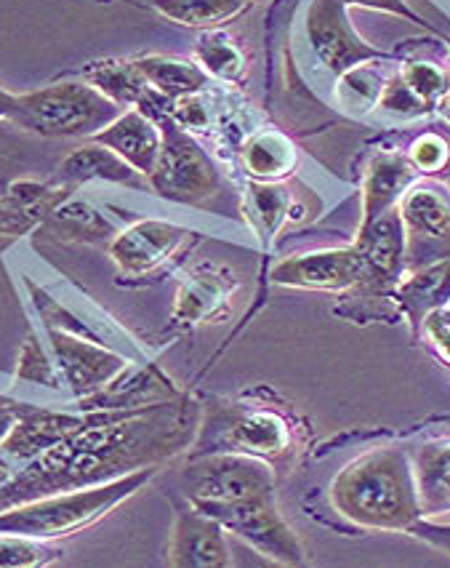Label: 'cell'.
Returning <instances> with one entry per match:
<instances>
[{"label":"cell","mask_w":450,"mask_h":568,"mask_svg":"<svg viewBox=\"0 0 450 568\" xmlns=\"http://www.w3.org/2000/svg\"><path fill=\"white\" fill-rule=\"evenodd\" d=\"M59 374L54 368V363L49 361V355H45V349L41 347V342L35 339V336H30L28 342H24L22 347V355H19V366H17V379L22 382H35V385H43V387H62L59 385Z\"/></svg>","instance_id":"cell-32"},{"label":"cell","mask_w":450,"mask_h":568,"mask_svg":"<svg viewBox=\"0 0 450 568\" xmlns=\"http://www.w3.org/2000/svg\"><path fill=\"white\" fill-rule=\"evenodd\" d=\"M155 475V467H144L110 484L75 488V491L51 494V497L24 501L0 513V534H22L32 539H57L81 531L108 515L131 494H136Z\"/></svg>","instance_id":"cell-3"},{"label":"cell","mask_w":450,"mask_h":568,"mask_svg":"<svg viewBox=\"0 0 450 568\" xmlns=\"http://www.w3.org/2000/svg\"><path fill=\"white\" fill-rule=\"evenodd\" d=\"M121 115V104L89 83H57L19 97L14 123L38 136H96Z\"/></svg>","instance_id":"cell-4"},{"label":"cell","mask_w":450,"mask_h":568,"mask_svg":"<svg viewBox=\"0 0 450 568\" xmlns=\"http://www.w3.org/2000/svg\"><path fill=\"white\" fill-rule=\"evenodd\" d=\"M450 296V260L423 264L416 275L400 286V300L408 307L410 318L419 321L442 305Z\"/></svg>","instance_id":"cell-22"},{"label":"cell","mask_w":450,"mask_h":568,"mask_svg":"<svg viewBox=\"0 0 450 568\" xmlns=\"http://www.w3.org/2000/svg\"><path fill=\"white\" fill-rule=\"evenodd\" d=\"M235 292V281L216 267H205L192 273L184 281L182 292L176 296L174 318L182 323H203L224 305Z\"/></svg>","instance_id":"cell-18"},{"label":"cell","mask_w":450,"mask_h":568,"mask_svg":"<svg viewBox=\"0 0 450 568\" xmlns=\"http://www.w3.org/2000/svg\"><path fill=\"white\" fill-rule=\"evenodd\" d=\"M64 195H68V184L54 187V184H43L38 180H14L3 193L6 203L19 214L30 216L32 222L49 216L64 201Z\"/></svg>","instance_id":"cell-29"},{"label":"cell","mask_w":450,"mask_h":568,"mask_svg":"<svg viewBox=\"0 0 450 568\" xmlns=\"http://www.w3.org/2000/svg\"><path fill=\"white\" fill-rule=\"evenodd\" d=\"M336 507L370 528H410L419 518V494L402 452L387 448L352 462L334 484Z\"/></svg>","instance_id":"cell-2"},{"label":"cell","mask_w":450,"mask_h":568,"mask_svg":"<svg viewBox=\"0 0 450 568\" xmlns=\"http://www.w3.org/2000/svg\"><path fill=\"white\" fill-rule=\"evenodd\" d=\"M57 555V550L41 545V539L22 537V534H0V568L45 566Z\"/></svg>","instance_id":"cell-30"},{"label":"cell","mask_w":450,"mask_h":568,"mask_svg":"<svg viewBox=\"0 0 450 568\" xmlns=\"http://www.w3.org/2000/svg\"><path fill=\"white\" fill-rule=\"evenodd\" d=\"M243 6L246 0H155L163 17L187 28H214L241 14Z\"/></svg>","instance_id":"cell-25"},{"label":"cell","mask_w":450,"mask_h":568,"mask_svg":"<svg viewBox=\"0 0 450 568\" xmlns=\"http://www.w3.org/2000/svg\"><path fill=\"white\" fill-rule=\"evenodd\" d=\"M49 216H51L49 227L54 230L59 237H64V241L102 243L117 235L115 227H112V222L104 220L94 206H89V203H81V201L59 203Z\"/></svg>","instance_id":"cell-23"},{"label":"cell","mask_w":450,"mask_h":568,"mask_svg":"<svg viewBox=\"0 0 450 568\" xmlns=\"http://www.w3.org/2000/svg\"><path fill=\"white\" fill-rule=\"evenodd\" d=\"M402 83L421 99L423 104L432 102L434 97H440L446 91V78L440 70H434L432 64H408L402 72Z\"/></svg>","instance_id":"cell-34"},{"label":"cell","mask_w":450,"mask_h":568,"mask_svg":"<svg viewBox=\"0 0 450 568\" xmlns=\"http://www.w3.org/2000/svg\"><path fill=\"white\" fill-rule=\"evenodd\" d=\"M423 328H427L429 342L437 347V353L450 363V313L448 310L437 307L423 318Z\"/></svg>","instance_id":"cell-37"},{"label":"cell","mask_w":450,"mask_h":568,"mask_svg":"<svg viewBox=\"0 0 450 568\" xmlns=\"http://www.w3.org/2000/svg\"><path fill=\"white\" fill-rule=\"evenodd\" d=\"M139 72L144 75L152 89L165 99H182L190 94H197L205 83H208V75L197 68V64L182 62V59H165V57H147L134 62Z\"/></svg>","instance_id":"cell-21"},{"label":"cell","mask_w":450,"mask_h":568,"mask_svg":"<svg viewBox=\"0 0 450 568\" xmlns=\"http://www.w3.org/2000/svg\"><path fill=\"white\" fill-rule=\"evenodd\" d=\"M99 144L110 148L112 153L123 158L129 166H134L139 174L150 176L155 171L157 155H161L163 134L150 115L142 110H129L112 121L108 129L94 136Z\"/></svg>","instance_id":"cell-15"},{"label":"cell","mask_w":450,"mask_h":568,"mask_svg":"<svg viewBox=\"0 0 450 568\" xmlns=\"http://www.w3.org/2000/svg\"><path fill=\"white\" fill-rule=\"evenodd\" d=\"M187 235V230L176 227V224L147 220L112 237L110 254L123 273L142 275L168 260Z\"/></svg>","instance_id":"cell-13"},{"label":"cell","mask_w":450,"mask_h":568,"mask_svg":"<svg viewBox=\"0 0 450 568\" xmlns=\"http://www.w3.org/2000/svg\"><path fill=\"white\" fill-rule=\"evenodd\" d=\"M344 6H368V9H379V11H389V14H397V17H406L410 22H419L421 19L413 14V11L408 9L402 0H341Z\"/></svg>","instance_id":"cell-42"},{"label":"cell","mask_w":450,"mask_h":568,"mask_svg":"<svg viewBox=\"0 0 450 568\" xmlns=\"http://www.w3.org/2000/svg\"><path fill=\"white\" fill-rule=\"evenodd\" d=\"M11 478H14V473H11V465H9V459H6L3 454H0V488H3L6 484H9Z\"/></svg>","instance_id":"cell-45"},{"label":"cell","mask_w":450,"mask_h":568,"mask_svg":"<svg viewBox=\"0 0 450 568\" xmlns=\"http://www.w3.org/2000/svg\"><path fill=\"white\" fill-rule=\"evenodd\" d=\"M413 166L421 169V171H440L442 166L448 163V142L446 139L434 136V134H427L421 136L419 142L413 144Z\"/></svg>","instance_id":"cell-35"},{"label":"cell","mask_w":450,"mask_h":568,"mask_svg":"<svg viewBox=\"0 0 450 568\" xmlns=\"http://www.w3.org/2000/svg\"><path fill=\"white\" fill-rule=\"evenodd\" d=\"M448 121H450V115H448Z\"/></svg>","instance_id":"cell-46"},{"label":"cell","mask_w":450,"mask_h":568,"mask_svg":"<svg viewBox=\"0 0 450 568\" xmlns=\"http://www.w3.org/2000/svg\"><path fill=\"white\" fill-rule=\"evenodd\" d=\"M49 345L57 358L59 374L64 376L68 387L81 400L108 387L125 368L121 355L112 353L99 339H89V336L49 328Z\"/></svg>","instance_id":"cell-9"},{"label":"cell","mask_w":450,"mask_h":568,"mask_svg":"<svg viewBox=\"0 0 450 568\" xmlns=\"http://www.w3.org/2000/svg\"><path fill=\"white\" fill-rule=\"evenodd\" d=\"M168 564L178 568H222L229 566V550L222 524L205 513H178L171 534Z\"/></svg>","instance_id":"cell-14"},{"label":"cell","mask_w":450,"mask_h":568,"mask_svg":"<svg viewBox=\"0 0 450 568\" xmlns=\"http://www.w3.org/2000/svg\"><path fill=\"white\" fill-rule=\"evenodd\" d=\"M174 118H176V123H182V129H203V125L208 123V112H205L203 102L197 99V94L176 99Z\"/></svg>","instance_id":"cell-39"},{"label":"cell","mask_w":450,"mask_h":568,"mask_svg":"<svg viewBox=\"0 0 450 568\" xmlns=\"http://www.w3.org/2000/svg\"><path fill=\"white\" fill-rule=\"evenodd\" d=\"M410 531H413L419 539L429 541V545H434V547H440V550L450 552V526L413 524V526H410Z\"/></svg>","instance_id":"cell-41"},{"label":"cell","mask_w":450,"mask_h":568,"mask_svg":"<svg viewBox=\"0 0 450 568\" xmlns=\"http://www.w3.org/2000/svg\"><path fill=\"white\" fill-rule=\"evenodd\" d=\"M176 398V389L163 379L155 368H136L123 372L102 387L99 393L81 400L83 412H125V408H147Z\"/></svg>","instance_id":"cell-16"},{"label":"cell","mask_w":450,"mask_h":568,"mask_svg":"<svg viewBox=\"0 0 450 568\" xmlns=\"http://www.w3.org/2000/svg\"><path fill=\"white\" fill-rule=\"evenodd\" d=\"M246 166L254 176L262 180H277L286 176L290 169L296 166V150L286 136L277 131H264V134L254 136L243 150Z\"/></svg>","instance_id":"cell-24"},{"label":"cell","mask_w":450,"mask_h":568,"mask_svg":"<svg viewBox=\"0 0 450 568\" xmlns=\"http://www.w3.org/2000/svg\"><path fill=\"white\" fill-rule=\"evenodd\" d=\"M24 403H14V400H6L0 398V444L9 438L14 425L19 422V414H22Z\"/></svg>","instance_id":"cell-43"},{"label":"cell","mask_w":450,"mask_h":568,"mask_svg":"<svg viewBox=\"0 0 450 568\" xmlns=\"http://www.w3.org/2000/svg\"><path fill=\"white\" fill-rule=\"evenodd\" d=\"M419 491L427 510L450 507V446H429L419 457Z\"/></svg>","instance_id":"cell-27"},{"label":"cell","mask_w":450,"mask_h":568,"mask_svg":"<svg viewBox=\"0 0 450 568\" xmlns=\"http://www.w3.org/2000/svg\"><path fill=\"white\" fill-rule=\"evenodd\" d=\"M381 104L387 110H395V112H408V115H413V112H421L427 104L421 102L419 97L413 94V91L408 89L406 83H402V78L397 83L389 85L387 91H383L381 97Z\"/></svg>","instance_id":"cell-38"},{"label":"cell","mask_w":450,"mask_h":568,"mask_svg":"<svg viewBox=\"0 0 450 568\" xmlns=\"http://www.w3.org/2000/svg\"><path fill=\"white\" fill-rule=\"evenodd\" d=\"M344 9L347 6L341 0H315L307 19L309 41H313L323 64H328L334 72H347L366 59L379 57L355 36L347 17H344Z\"/></svg>","instance_id":"cell-10"},{"label":"cell","mask_w":450,"mask_h":568,"mask_svg":"<svg viewBox=\"0 0 450 568\" xmlns=\"http://www.w3.org/2000/svg\"><path fill=\"white\" fill-rule=\"evenodd\" d=\"M406 254L416 267L450 260V201L437 187L408 190L400 211Z\"/></svg>","instance_id":"cell-8"},{"label":"cell","mask_w":450,"mask_h":568,"mask_svg":"<svg viewBox=\"0 0 450 568\" xmlns=\"http://www.w3.org/2000/svg\"><path fill=\"white\" fill-rule=\"evenodd\" d=\"M273 470L264 462L250 457H214L197 462L187 473V494L195 505L273 497Z\"/></svg>","instance_id":"cell-7"},{"label":"cell","mask_w":450,"mask_h":568,"mask_svg":"<svg viewBox=\"0 0 450 568\" xmlns=\"http://www.w3.org/2000/svg\"><path fill=\"white\" fill-rule=\"evenodd\" d=\"M30 216L19 214V211H14L6 203V197L0 195V235H22L28 233V230L32 227Z\"/></svg>","instance_id":"cell-40"},{"label":"cell","mask_w":450,"mask_h":568,"mask_svg":"<svg viewBox=\"0 0 450 568\" xmlns=\"http://www.w3.org/2000/svg\"><path fill=\"white\" fill-rule=\"evenodd\" d=\"M17 108H19V97L11 94V91L0 89V121L14 123L17 118Z\"/></svg>","instance_id":"cell-44"},{"label":"cell","mask_w":450,"mask_h":568,"mask_svg":"<svg viewBox=\"0 0 450 568\" xmlns=\"http://www.w3.org/2000/svg\"><path fill=\"white\" fill-rule=\"evenodd\" d=\"M161 134V155L150 174L152 190L182 203H201L203 197L214 195L218 190L216 169L211 158L197 148L195 139L184 134L182 125L174 121H163Z\"/></svg>","instance_id":"cell-5"},{"label":"cell","mask_w":450,"mask_h":568,"mask_svg":"<svg viewBox=\"0 0 450 568\" xmlns=\"http://www.w3.org/2000/svg\"><path fill=\"white\" fill-rule=\"evenodd\" d=\"M250 203H254L256 220L267 233H275L280 227L283 216L288 214V195L283 187L275 184H254L250 187Z\"/></svg>","instance_id":"cell-33"},{"label":"cell","mask_w":450,"mask_h":568,"mask_svg":"<svg viewBox=\"0 0 450 568\" xmlns=\"http://www.w3.org/2000/svg\"><path fill=\"white\" fill-rule=\"evenodd\" d=\"M108 414H59V412H45V408L28 406L24 403L19 422L11 430L9 438L3 440V452L14 459H35L38 454L49 452L51 446L62 444L70 435L85 430L89 425H96Z\"/></svg>","instance_id":"cell-12"},{"label":"cell","mask_w":450,"mask_h":568,"mask_svg":"<svg viewBox=\"0 0 450 568\" xmlns=\"http://www.w3.org/2000/svg\"><path fill=\"white\" fill-rule=\"evenodd\" d=\"M195 416L187 406L157 403L147 408L110 412L102 422L70 435L38 454L0 488V513L24 501L110 484L157 462L174 457L190 444Z\"/></svg>","instance_id":"cell-1"},{"label":"cell","mask_w":450,"mask_h":568,"mask_svg":"<svg viewBox=\"0 0 450 568\" xmlns=\"http://www.w3.org/2000/svg\"><path fill=\"white\" fill-rule=\"evenodd\" d=\"M197 57H201V64L211 75L224 78V81H233V78L241 75L243 70V57L241 51L229 43L227 36H205L197 43Z\"/></svg>","instance_id":"cell-31"},{"label":"cell","mask_w":450,"mask_h":568,"mask_svg":"<svg viewBox=\"0 0 450 568\" xmlns=\"http://www.w3.org/2000/svg\"><path fill=\"white\" fill-rule=\"evenodd\" d=\"M91 83L117 104H139V108H144L152 99V85L144 81L136 64H104V68L91 72Z\"/></svg>","instance_id":"cell-26"},{"label":"cell","mask_w":450,"mask_h":568,"mask_svg":"<svg viewBox=\"0 0 450 568\" xmlns=\"http://www.w3.org/2000/svg\"><path fill=\"white\" fill-rule=\"evenodd\" d=\"M413 166L400 155H379L368 169L366 180V220L362 224H370L379 220L392 209V203L408 190L413 182Z\"/></svg>","instance_id":"cell-20"},{"label":"cell","mask_w":450,"mask_h":568,"mask_svg":"<svg viewBox=\"0 0 450 568\" xmlns=\"http://www.w3.org/2000/svg\"><path fill=\"white\" fill-rule=\"evenodd\" d=\"M197 510L216 518L218 524L227 526L237 537H243L248 545L267 558L280 560V564H301V547L296 541L294 531L286 526L273 505V497H254L237 501H201Z\"/></svg>","instance_id":"cell-6"},{"label":"cell","mask_w":450,"mask_h":568,"mask_svg":"<svg viewBox=\"0 0 450 568\" xmlns=\"http://www.w3.org/2000/svg\"><path fill=\"white\" fill-rule=\"evenodd\" d=\"M273 277L283 286L299 288H347L366 281V260L355 248L315 251L290 256L275 267Z\"/></svg>","instance_id":"cell-11"},{"label":"cell","mask_w":450,"mask_h":568,"mask_svg":"<svg viewBox=\"0 0 450 568\" xmlns=\"http://www.w3.org/2000/svg\"><path fill=\"white\" fill-rule=\"evenodd\" d=\"M19 125H0V182L9 180L14 174L17 163H19V153L28 148V139L22 134H17Z\"/></svg>","instance_id":"cell-36"},{"label":"cell","mask_w":450,"mask_h":568,"mask_svg":"<svg viewBox=\"0 0 450 568\" xmlns=\"http://www.w3.org/2000/svg\"><path fill=\"white\" fill-rule=\"evenodd\" d=\"M59 180L64 184H81L91 180L117 182V184H139V171L123 161L121 155L112 153L110 148L99 144L96 139L91 144L72 150L59 166Z\"/></svg>","instance_id":"cell-19"},{"label":"cell","mask_w":450,"mask_h":568,"mask_svg":"<svg viewBox=\"0 0 450 568\" xmlns=\"http://www.w3.org/2000/svg\"><path fill=\"white\" fill-rule=\"evenodd\" d=\"M357 251L366 260V281L387 283L397 277L406 256V227H402L400 214L387 211L379 220L362 224Z\"/></svg>","instance_id":"cell-17"},{"label":"cell","mask_w":450,"mask_h":568,"mask_svg":"<svg viewBox=\"0 0 450 568\" xmlns=\"http://www.w3.org/2000/svg\"><path fill=\"white\" fill-rule=\"evenodd\" d=\"M229 438L246 452L280 454L288 446V430L273 414H248L233 427Z\"/></svg>","instance_id":"cell-28"}]
</instances>
